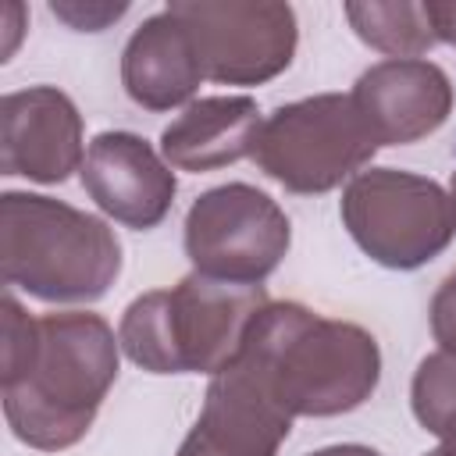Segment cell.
I'll list each match as a JSON object with an SVG mask.
<instances>
[{
	"label": "cell",
	"mask_w": 456,
	"mask_h": 456,
	"mask_svg": "<svg viewBox=\"0 0 456 456\" xmlns=\"http://www.w3.org/2000/svg\"><path fill=\"white\" fill-rule=\"evenodd\" d=\"M235 367H242L292 420L338 417L360 410L374 395L381 381V349L367 328L281 299L253 317Z\"/></svg>",
	"instance_id": "cell-1"
},
{
	"label": "cell",
	"mask_w": 456,
	"mask_h": 456,
	"mask_svg": "<svg viewBox=\"0 0 456 456\" xmlns=\"http://www.w3.org/2000/svg\"><path fill=\"white\" fill-rule=\"evenodd\" d=\"M118 360L121 342L100 314H43L25 370L0 381L11 435L39 452L82 442L118 381Z\"/></svg>",
	"instance_id": "cell-2"
},
{
	"label": "cell",
	"mask_w": 456,
	"mask_h": 456,
	"mask_svg": "<svg viewBox=\"0 0 456 456\" xmlns=\"http://www.w3.org/2000/svg\"><path fill=\"white\" fill-rule=\"evenodd\" d=\"M264 285H228L185 274L171 289L135 296L118 324L125 356L150 374H221L242 353L253 317L267 306Z\"/></svg>",
	"instance_id": "cell-3"
},
{
	"label": "cell",
	"mask_w": 456,
	"mask_h": 456,
	"mask_svg": "<svg viewBox=\"0 0 456 456\" xmlns=\"http://www.w3.org/2000/svg\"><path fill=\"white\" fill-rule=\"evenodd\" d=\"M0 271L7 289L43 303H96L121 274L114 228L43 192L0 196Z\"/></svg>",
	"instance_id": "cell-4"
},
{
	"label": "cell",
	"mask_w": 456,
	"mask_h": 456,
	"mask_svg": "<svg viewBox=\"0 0 456 456\" xmlns=\"http://www.w3.org/2000/svg\"><path fill=\"white\" fill-rule=\"evenodd\" d=\"M378 150L381 146L349 93H317L281 103L264 118L253 160L289 192L317 196L367 171Z\"/></svg>",
	"instance_id": "cell-5"
},
{
	"label": "cell",
	"mask_w": 456,
	"mask_h": 456,
	"mask_svg": "<svg viewBox=\"0 0 456 456\" xmlns=\"http://www.w3.org/2000/svg\"><path fill=\"white\" fill-rule=\"evenodd\" d=\"M338 214L353 242L388 271L431 264L456 235L449 192L435 178L399 167H367L349 178Z\"/></svg>",
	"instance_id": "cell-6"
},
{
	"label": "cell",
	"mask_w": 456,
	"mask_h": 456,
	"mask_svg": "<svg viewBox=\"0 0 456 456\" xmlns=\"http://www.w3.org/2000/svg\"><path fill=\"white\" fill-rule=\"evenodd\" d=\"M182 242L196 274L228 285H264L292 246V224L264 189L228 182L192 200Z\"/></svg>",
	"instance_id": "cell-7"
},
{
	"label": "cell",
	"mask_w": 456,
	"mask_h": 456,
	"mask_svg": "<svg viewBox=\"0 0 456 456\" xmlns=\"http://www.w3.org/2000/svg\"><path fill=\"white\" fill-rule=\"evenodd\" d=\"M189 28L203 78L217 86H264L278 78L299 43L296 11L278 0H175Z\"/></svg>",
	"instance_id": "cell-8"
},
{
	"label": "cell",
	"mask_w": 456,
	"mask_h": 456,
	"mask_svg": "<svg viewBox=\"0 0 456 456\" xmlns=\"http://www.w3.org/2000/svg\"><path fill=\"white\" fill-rule=\"evenodd\" d=\"M82 114L57 86L14 89L0 100V171L61 185L86 160Z\"/></svg>",
	"instance_id": "cell-9"
},
{
	"label": "cell",
	"mask_w": 456,
	"mask_h": 456,
	"mask_svg": "<svg viewBox=\"0 0 456 456\" xmlns=\"http://www.w3.org/2000/svg\"><path fill=\"white\" fill-rule=\"evenodd\" d=\"M78 175L89 200L110 221L135 232L157 228L171 214L178 192L175 167L135 132L93 135Z\"/></svg>",
	"instance_id": "cell-10"
},
{
	"label": "cell",
	"mask_w": 456,
	"mask_h": 456,
	"mask_svg": "<svg viewBox=\"0 0 456 456\" xmlns=\"http://www.w3.org/2000/svg\"><path fill=\"white\" fill-rule=\"evenodd\" d=\"M349 96L378 146H410L428 139L449 121L456 100L449 75L428 57L378 61L356 78Z\"/></svg>",
	"instance_id": "cell-11"
},
{
	"label": "cell",
	"mask_w": 456,
	"mask_h": 456,
	"mask_svg": "<svg viewBox=\"0 0 456 456\" xmlns=\"http://www.w3.org/2000/svg\"><path fill=\"white\" fill-rule=\"evenodd\" d=\"M289 431L292 417L232 363L210 378L203 410L175 456H278Z\"/></svg>",
	"instance_id": "cell-12"
},
{
	"label": "cell",
	"mask_w": 456,
	"mask_h": 456,
	"mask_svg": "<svg viewBox=\"0 0 456 456\" xmlns=\"http://www.w3.org/2000/svg\"><path fill=\"white\" fill-rule=\"evenodd\" d=\"M203 82V64L185 21L164 7L128 36L121 50V86L132 103L142 110H175L189 107L192 93Z\"/></svg>",
	"instance_id": "cell-13"
},
{
	"label": "cell",
	"mask_w": 456,
	"mask_h": 456,
	"mask_svg": "<svg viewBox=\"0 0 456 456\" xmlns=\"http://www.w3.org/2000/svg\"><path fill=\"white\" fill-rule=\"evenodd\" d=\"M260 125V107L246 93L200 96L160 132V157L175 171H217L242 157H253Z\"/></svg>",
	"instance_id": "cell-14"
},
{
	"label": "cell",
	"mask_w": 456,
	"mask_h": 456,
	"mask_svg": "<svg viewBox=\"0 0 456 456\" xmlns=\"http://www.w3.org/2000/svg\"><path fill=\"white\" fill-rule=\"evenodd\" d=\"M349 18V28L370 46L388 53L392 61L403 57H420L428 53L438 36L424 14V4H410V0H367V4H346L342 7Z\"/></svg>",
	"instance_id": "cell-15"
},
{
	"label": "cell",
	"mask_w": 456,
	"mask_h": 456,
	"mask_svg": "<svg viewBox=\"0 0 456 456\" xmlns=\"http://www.w3.org/2000/svg\"><path fill=\"white\" fill-rule=\"evenodd\" d=\"M410 406L424 431H431L438 442H456V356L438 349L417 363Z\"/></svg>",
	"instance_id": "cell-16"
},
{
	"label": "cell",
	"mask_w": 456,
	"mask_h": 456,
	"mask_svg": "<svg viewBox=\"0 0 456 456\" xmlns=\"http://www.w3.org/2000/svg\"><path fill=\"white\" fill-rule=\"evenodd\" d=\"M50 14L71 25L75 32H103L128 14L125 0H50Z\"/></svg>",
	"instance_id": "cell-17"
},
{
	"label": "cell",
	"mask_w": 456,
	"mask_h": 456,
	"mask_svg": "<svg viewBox=\"0 0 456 456\" xmlns=\"http://www.w3.org/2000/svg\"><path fill=\"white\" fill-rule=\"evenodd\" d=\"M428 317H431V335H435L438 349L456 356V271H449L442 278V285L435 289Z\"/></svg>",
	"instance_id": "cell-18"
},
{
	"label": "cell",
	"mask_w": 456,
	"mask_h": 456,
	"mask_svg": "<svg viewBox=\"0 0 456 456\" xmlns=\"http://www.w3.org/2000/svg\"><path fill=\"white\" fill-rule=\"evenodd\" d=\"M25 21H28V14H25V7L21 4H4L0 7V28H4V46H0V61H11V53L18 50V39H21V32H25Z\"/></svg>",
	"instance_id": "cell-19"
},
{
	"label": "cell",
	"mask_w": 456,
	"mask_h": 456,
	"mask_svg": "<svg viewBox=\"0 0 456 456\" xmlns=\"http://www.w3.org/2000/svg\"><path fill=\"white\" fill-rule=\"evenodd\" d=\"M424 14H428L438 43H452L456 46V0H428Z\"/></svg>",
	"instance_id": "cell-20"
},
{
	"label": "cell",
	"mask_w": 456,
	"mask_h": 456,
	"mask_svg": "<svg viewBox=\"0 0 456 456\" xmlns=\"http://www.w3.org/2000/svg\"><path fill=\"white\" fill-rule=\"evenodd\" d=\"M310 456H381V452L370 449V445H360V442H342V445H324Z\"/></svg>",
	"instance_id": "cell-21"
},
{
	"label": "cell",
	"mask_w": 456,
	"mask_h": 456,
	"mask_svg": "<svg viewBox=\"0 0 456 456\" xmlns=\"http://www.w3.org/2000/svg\"><path fill=\"white\" fill-rule=\"evenodd\" d=\"M424 456H456V442H438L431 452H424Z\"/></svg>",
	"instance_id": "cell-22"
},
{
	"label": "cell",
	"mask_w": 456,
	"mask_h": 456,
	"mask_svg": "<svg viewBox=\"0 0 456 456\" xmlns=\"http://www.w3.org/2000/svg\"><path fill=\"white\" fill-rule=\"evenodd\" d=\"M449 203H452V217H456V171H452V182H449Z\"/></svg>",
	"instance_id": "cell-23"
}]
</instances>
